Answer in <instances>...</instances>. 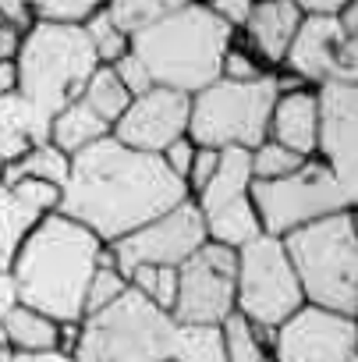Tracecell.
<instances>
[{
  "instance_id": "obj_1",
  "label": "cell",
  "mask_w": 358,
  "mask_h": 362,
  "mask_svg": "<svg viewBox=\"0 0 358 362\" xmlns=\"http://www.w3.org/2000/svg\"><path fill=\"white\" fill-rule=\"evenodd\" d=\"M185 199V185L163 167L160 156L103 139L71 156L57 214L93 231L103 245H114Z\"/></svg>"
},
{
  "instance_id": "obj_2",
  "label": "cell",
  "mask_w": 358,
  "mask_h": 362,
  "mask_svg": "<svg viewBox=\"0 0 358 362\" xmlns=\"http://www.w3.org/2000/svg\"><path fill=\"white\" fill-rule=\"evenodd\" d=\"M103 242L64 214H47L22 242L11 277L18 302L54 323L85 320V288L96 274Z\"/></svg>"
},
{
  "instance_id": "obj_3",
  "label": "cell",
  "mask_w": 358,
  "mask_h": 362,
  "mask_svg": "<svg viewBox=\"0 0 358 362\" xmlns=\"http://www.w3.org/2000/svg\"><path fill=\"white\" fill-rule=\"evenodd\" d=\"M234 29H227L206 4H174L153 29L131 40V54L149 71L153 86L196 96L220 78V64Z\"/></svg>"
},
{
  "instance_id": "obj_4",
  "label": "cell",
  "mask_w": 358,
  "mask_h": 362,
  "mask_svg": "<svg viewBox=\"0 0 358 362\" xmlns=\"http://www.w3.org/2000/svg\"><path fill=\"white\" fill-rule=\"evenodd\" d=\"M280 245L298 277L305 305L340 316L358 313V238L351 210L312 221L280 238Z\"/></svg>"
},
{
  "instance_id": "obj_5",
  "label": "cell",
  "mask_w": 358,
  "mask_h": 362,
  "mask_svg": "<svg viewBox=\"0 0 358 362\" xmlns=\"http://www.w3.org/2000/svg\"><path fill=\"white\" fill-rule=\"evenodd\" d=\"M18 96L40 114V121H54L68 103H75L100 68L82 29L57 25H29L18 43Z\"/></svg>"
},
{
  "instance_id": "obj_6",
  "label": "cell",
  "mask_w": 358,
  "mask_h": 362,
  "mask_svg": "<svg viewBox=\"0 0 358 362\" xmlns=\"http://www.w3.org/2000/svg\"><path fill=\"white\" fill-rule=\"evenodd\" d=\"M174 320L128 288L110 309L78 323L75 362H170Z\"/></svg>"
},
{
  "instance_id": "obj_7",
  "label": "cell",
  "mask_w": 358,
  "mask_h": 362,
  "mask_svg": "<svg viewBox=\"0 0 358 362\" xmlns=\"http://www.w3.org/2000/svg\"><path fill=\"white\" fill-rule=\"evenodd\" d=\"M277 103V78L256 82H227L217 78L213 86L192 96L189 110V139L203 149H256L266 142L270 110Z\"/></svg>"
},
{
  "instance_id": "obj_8",
  "label": "cell",
  "mask_w": 358,
  "mask_h": 362,
  "mask_svg": "<svg viewBox=\"0 0 358 362\" xmlns=\"http://www.w3.org/2000/svg\"><path fill=\"white\" fill-rule=\"evenodd\" d=\"M249 196H252L259 228L270 238H287L291 231L312 221H323L330 214H344L354 206L337 185V177L316 156L280 181H252Z\"/></svg>"
},
{
  "instance_id": "obj_9",
  "label": "cell",
  "mask_w": 358,
  "mask_h": 362,
  "mask_svg": "<svg viewBox=\"0 0 358 362\" xmlns=\"http://www.w3.org/2000/svg\"><path fill=\"white\" fill-rule=\"evenodd\" d=\"M305 305L298 277L287 263L280 238L259 235L245 249H238V274H234V316L249 327L277 330L287 316Z\"/></svg>"
},
{
  "instance_id": "obj_10",
  "label": "cell",
  "mask_w": 358,
  "mask_h": 362,
  "mask_svg": "<svg viewBox=\"0 0 358 362\" xmlns=\"http://www.w3.org/2000/svg\"><path fill=\"white\" fill-rule=\"evenodd\" d=\"M238 249L203 242V249L177 267V295L170 320L177 327H224L234 316Z\"/></svg>"
},
{
  "instance_id": "obj_11",
  "label": "cell",
  "mask_w": 358,
  "mask_h": 362,
  "mask_svg": "<svg viewBox=\"0 0 358 362\" xmlns=\"http://www.w3.org/2000/svg\"><path fill=\"white\" fill-rule=\"evenodd\" d=\"M206 242V224L203 214L192 199H185L181 206H174L167 214H160L156 221L142 224L138 231L124 235L121 242L107 245L117 270L128 277L135 267H181L185 259H192Z\"/></svg>"
},
{
  "instance_id": "obj_12",
  "label": "cell",
  "mask_w": 358,
  "mask_h": 362,
  "mask_svg": "<svg viewBox=\"0 0 358 362\" xmlns=\"http://www.w3.org/2000/svg\"><path fill=\"white\" fill-rule=\"evenodd\" d=\"M284 68L305 82L309 89L319 86H358V40H351L337 15L333 18H305L291 40V50L284 57Z\"/></svg>"
},
{
  "instance_id": "obj_13",
  "label": "cell",
  "mask_w": 358,
  "mask_h": 362,
  "mask_svg": "<svg viewBox=\"0 0 358 362\" xmlns=\"http://www.w3.org/2000/svg\"><path fill=\"white\" fill-rule=\"evenodd\" d=\"M358 327L354 316H340L319 305H302L273 330V362H354Z\"/></svg>"
},
{
  "instance_id": "obj_14",
  "label": "cell",
  "mask_w": 358,
  "mask_h": 362,
  "mask_svg": "<svg viewBox=\"0 0 358 362\" xmlns=\"http://www.w3.org/2000/svg\"><path fill=\"white\" fill-rule=\"evenodd\" d=\"M316 160L337 177L344 196L354 203L358 185V86L337 82L316 89Z\"/></svg>"
},
{
  "instance_id": "obj_15",
  "label": "cell",
  "mask_w": 358,
  "mask_h": 362,
  "mask_svg": "<svg viewBox=\"0 0 358 362\" xmlns=\"http://www.w3.org/2000/svg\"><path fill=\"white\" fill-rule=\"evenodd\" d=\"M189 110H192V96L153 86L149 93L128 103V110L110 128V139H117L135 153L160 156L170 142L189 135Z\"/></svg>"
},
{
  "instance_id": "obj_16",
  "label": "cell",
  "mask_w": 358,
  "mask_h": 362,
  "mask_svg": "<svg viewBox=\"0 0 358 362\" xmlns=\"http://www.w3.org/2000/svg\"><path fill=\"white\" fill-rule=\"evenodd\" d=\"M298 25H302V11L294 0H259V4H252L249 22L241 29L249 50L270 68V64H284Z\"/></svg>"
},
{
  "instance_id": "obj_17",
  "label": "cell",
  "mask_w": 358,
  "mask_h": 362,
  "mask_svg": "<svg viewBox=\"0 0 358 362\" xmlns=\"http://www.w3.org/2000/svg\"><path fill=\"white\" fill-rule=\"evenodd\" d=\"M316 124H319V103H316V89L298 86L287 93H277V103L270 110V128L266 139H273L277 146L312 160L316 156Z\"/></svg>"
},
{
  "instance_id": "obj_18",
  "label": "cell",
  "mask_w": 358,
  "mask_h": 362,
  "mask_svg": "<svg viewBox=\"0 0 358 362\" xmlns=\"http://www.w3.org/2000/svg\"><path fill=\"white\" fill-rule=\"evenodd\" d=\"M47 132H50V124L40 121V114L18 93L0 96V167L15 163L32 146L47 142Z\"/></svg>"
},
{
  "instance_id": "obj_19",
  "label": "cell",
  "mask_w": 358,
  "mask_h": 362,
  "mask_svg": "<svg viewBox=\"0 0 358 362\" xmlns=\"http://www.w3.org/2000/svg\"><path fill=\"white\" fill-rule=\"evenodd\" d=\"M103 139H110V124L100 121L82 100H75L61 114H54L50 132H47V142L57 146L64 156H75V153H82V149L103 142Z\"/></svg>"
},
{
  "instance_id": "obj_20",
  "label": "cell",
  "mask_w": 358,
  "mask_h": 362,
  "mask_svg": "<svg viewBox=\"0 0 358 362\" xmlns=\"http://www.w3.org/2000/svg\"><path fill=\"white\" fill-rule=\"evenodd\" d=\"M0 334H4L8 351H54L61 341V323L29 305H15L0 323Z\"/></svg>"
},
{
  "instance_id": "obj_21",
  "label": "cell",
  "mask_w": 358,
  "mask_h": 362,
  "mask_svg": "<svg viewBox=\"0 0 358 362\" xmlns=\"http://www.w3.org/2000/svg\"><path fill=\"white\" fill-rule=\"evenodd\" d=\"M68 167H71V156H64V153H61L57 146H50V142H40V146H32L25 156H18L15 163H4V167H0V185H18V181H43V185L64 189Z\"/></svg>"
},
{
  "instance_id": "obj_22",
  "label": "cell",
  "mask_w": 358,
  "mask_h": 362,
  "mask_svg": "<svg viewBox=\"0 0 358 362\" xmlns=\"http://www.w3.org/2000/svg\"><path fill=\"white\" fill-rule=\"evenodd\" d=\"M47 214L32 210L11 185H0V270H11L22 242Z\"/></svg>"
},
{
  "instance_id": "obj_23",
  "label": "cell",
  "mask_w": 358,
  "mask_h": 362,
  "mask_svg": "<svg viewBox=\"0 0 358 362\" xmlns=\"http://www.w3.org/2000/svg\"><path fill=\"white\" fill-rule=\"evenodd\" d=\"M170 362H227L224 327H177L174 323Z\"/></svg>"
},
{
  "instance_id": "obj_24",
  "label": "cell",
  "mask_w": 358,
  "mask_h": 362,
  "mask_svg": "<svg viewBox=\"0 0 358 362\" xmlns=\"http://www.w3.org/2000/svg\"><path fill=\"white\" fill-rule=\"evenodd\" d=\"M100 121H107L110 128L117 124V117L128 110V103H131V96L124 93V86L117 82V75H114V68H96L93 71V78L85 82V89H82V96H78Z\"/></svg>"
},
{
  "instance_id": "obj_25",
  "label": "cell",
  "mask_w": 358,
  "mask_h": 362,
  "mask_svg": "<svg viewBox=\"0 0 358 362\" xmlns=\"http://www.w3.org/2000/svg\"><path fill=\"white\" fill-rule=\"evenodd\" d=\"M174 4L177 0H110V4H103V11L128 40H135L138 33L153 29L163 15H170Z\"/></svg>"
},
{
  "instance_id": "obj_26",
  "label": "cell",
  "mask_w": 358,
  "mask_h": 362,
  "mask_svg": "<svg viewBox=\"0 0 358 362\" xmlns=\"http://www.w3.org/2000/svg\"><path fill=\"white\" fill-rule=\"evenodd\" d=\"M124 295H128V277L117 270L110 249L103 245V249H100L96 274H93L89 288H85V316H96V313L110 309V305H114L117 298H124Z\"/></svg>"
},
{
  "instance_id": "obj_27",
  "label": "cell",
  "mask_w": 358,
  "mask_h": 362,
  "mask_svg": "<svg viewBox=\"0 0 358 362\" xmlns=\"http://www.w3.org/2000/svg\"><path fill=\"white\" fill-rule=\"evenodd\" d=\"M128 288L170 316L174 295H177V267H135L128 274Z\"/></svg>"
},
{
  "instance_id": "obj_28",
  "label": "cell",
  "mask_w": 358,
  "mask_h": 362,
  "mask_svg": "<svg viewBox=\"0 0 358 362\" xmlns=\"http://www.w3.org/2000/svg\"><path fill=\"white\" fill-rule=\"evenodd\" d=\"M82 33H85V40H89V47H93V54H96V61H100L103 68H110V64H117L124 54H131V40L107 18L103 8L82 25Z\"/></svg>"
},
{
  "instance_id": "obj_29",
  "label": "cell",
  "mask_w": 358,
  "mask_h": 362,
  "mask_svg": "<svg viewBox=\"0 0 358 362\" xmlns=\"http://www.w3.org/2000/svg\"><path fill=\"white\" fill-rule=\"evenodd\" d=\"M32 8V22L36 25H57V29H82L103 4L96 0H40Z\"/></svg>"
},
{
  "instance_id": "obj_30",
  "label": "cell",
  "mask_w": 358,
  "mask_h": 362,
  "mask_svg": "<svg viewBox=\"0 0 358 362\" xmlns=\"http://www.w3.org/2000/svg\"><path fill=\"white\" fill-rule=\"evenodd\" d=\"M249 160H252V181H280V177L294 174V170L305 163V156H298V153L277 146L273 139L259 142V146L249 153Z\"/></svg>"
},
{
  "instance_id": "obj_31",
  "label": "cell",
  "mask_w": 358,
  "mask_h": 362,
  "mask_svg": "<svg viewBox=\"0 0 358 362\" xmlns=\"http://www.w3.org/2000/svg\"><path fill=\"white\" fill-rule=\"evenodd\" d=\"M224 337H227V362H266L270 358L266 344L252 334V327L241 316H231L224 323Z\"/></svg>"
},
{
  "instance_id": "obj_32",
  "label": "cell",
  "mask_w": 358,
  "mask_h": 362,
  "mask_svg": "<svg viewBox=\"0 0 358 362\" xmlns=\"http://www.w3.org/2000/svg\"><path fill=\"white\" fill-rule=\"evenodd\" d=\"M266 75H270L266 64L249 47H241L238 40L227 47L224 64H220V78H227V82H256V78H266Z\"/></svg>"
},
{
  "instance_id": "obj_33",
  "label": "cell",
  "mask_w": 358,
  "mask_h": 362,
  "mask_svg": "<svg viewBox=\"0 0 358 362\" xmlns=\"http://www.w3.org/2000/svg\"><path fill=\"white\" fill-rule=\"evenodd\" d=\"M217 163H220V149H196V160H192V167H189V174H185V192H189V199H196L206 185H210V177L217 174Z\"/></svg>"
},
{
  "instance_id": "obj_34",
  "label": "cell",
  "mask_w": 358,
  "mask_h": 362,
  "mask_svg": "<svg viewBox=\"0 0 358 362\" xmlns=\"http://www.w3.org/2000/svg\"><path fill=\"white\" fill-rule=\"evenodd\" d=\"M110 68H114V75H117V82L124 86V93H128L131 100L153 89V78H149V71L142 68V61H138L135 54H124V57H121L117 64H110Z\"/></svg>"
},
{
  "instance_id": "obj_35",
  "label": "cell",
  "mask_w": 358,
  "mask_h": 362,
  "mask_svg": "<svg viewBox=\"0 0 358 362\" xmlns=\"http://www.w3.org/2000/svg\"><path fill=\"white\" fill-rule=\"evenodd\" d=\"M196 142L185 135V139H177V142H170L163 153H160V160H163V167L177 177V181H181V185H185V174H189V167H192V160H196Z\"/></svg>"
},
{
  "instance_id": "obj_36",
  "label": "cell",
  "mask_w": 358,
  "mask_h": 362,
  "mask_svg": "<svg viewBox=\"0 0 358 362\" xmlns=\"http://www.w3.org/2000/svg\"><path fill=\"white\" fill-rule=\"evenodd\" d=\"M227 29H241L245 22H249V11H252V4L249 0H217V4H206Z\"/></svg>"
},
{
  "instance_id": "obj_37",
  "label": "cell",
  "mask_w": 358,
  "mask_h": 362,
  "mask_svg": "<svg viewBox=\"0 0 358 362\" xmlns=\"http://www.w3.org/2000/svg\"><path fill=\"white\" fill-rule=\"evenodd\" d=\"M0 22L25 33L32 25V8L25 4V0H0Z\"/></svg>"
},
{
  "instance_id": "obj_38",
  "label": "cell",
  "mask_w": 358,
  "mask_h": 362,
  "mask_svg": "<svg viewBox=\"0 0 358 362\" xmlns=\"http://www.w3.org/2000/svg\"><path fill=\"white\" fill-rule=\"evenodd\" d=\"M15 305H22V302H18L15 277H11V270H0V323H4V316H8Z\"/></svg>"
},
{
  "instance_id": "obj_39",
  "label": "cell",
  "mask_w": 358,
  "mask_h": 362,
  "mask_svg": "<svg viewBox=\"0 0 358 362\" xmlns=\"http://www.w3.org/2000/svg\"><path fill=\"white\" fill-rule=\"evenodd\" d=\"M18 43H22V33L0 22V64H8V61L18 57Z\"/></svg>"
},
{
  "instance_id": "obj_40",
  "label": "cell",
  "mask_w": 358,
  "mask_h": 362,
  "mask_svg": "<svg viewBox=\"0 0 358 362\" xmlns=\"http://www.w3.org/2000/svg\"><path fill=\"white\" fill-rule=\"evenodd\" d=\"M8 362H75L68 351H11Z\"/></svg>"
},
{
  "instance_id": "obj_41",
  "label": "cell",
  "mask_w": 358,
  "mask_h": 362,
  "mask_svg": "<svg viewBox=\"0 0 358 362\" xmlns=\"http://www.w3.org/2000/svg\"><path fill=\"white\" fill-rule=\"evenodd\" d=\"M11 93H18V68H15V61L0 64V96H11Z\"/></svg>"
},
{
  "instance_id": "obj_42",
  "label": "cell",
  "mask_w": 358,
  "mask_h": 362,
  "mask_svg": "<svg viewBox=\"0 0 358 362\" xmlns=\"http://www.w3.org/2000/svg\"><path fill=\"white\" fill-rule=\"evenodd\" d=\"M8 355H11V351H4V348H0V362H8Z\"/></svg>"
},
{
  "instance_id": "obj_43",
  "label": "cell",
  "mask_w": 358,
  "mask_h": 362,
  "mask_svg": "<svg viewBox=\"0 0 358 362\" xmlns=\"http://www.w3.org/2000/svg\"><path fill=\"white\" fill-rule=\"evenodd\" d=\"M266 362H273V358H266Z\"/></svg>"
}]
</instances>
